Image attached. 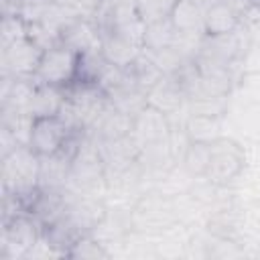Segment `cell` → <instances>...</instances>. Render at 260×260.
Instances as JSON below:
<instances>
[{
  "instance_id": "18",
  "label": "cell",
  "mask_w": 260,
  "mask_h": 260,
  "mask_svg": "<svg viewBox=\"0 0 260 260\" xmlns=\"http://www.w3.org/2000/svg\"><path fill=\"white\" fill-rule=\"evenodd\" d=\"M28 37V26L26 20L18 14H10V16H2V28H0V49L12 45L18 39Z\"/></svg>"
},
{
  "instance_id": "16",
  "label": "cell",
  "mask_w": 260,
  "mask_h": 260,
  "mask_svg": "<svg viewBox=\"0 0 260 260\" xmlns=\"http://www.w3.org/2000/svg\"><path fill=\"white\" fill-rule=\"evenodd\" d=\"M209 162V144L205 142H189L183 152V165L185 169L195 177H205Z\"/></svg>"
},
{
  "instance_id": "9",
  "label": "cell",
  "mask_w": 260,
  "mask_h": 260,
  "mask_svg": "<svg viewBox=\"0 0 260 260\" xmlns=\"http://www.w3.org/2000/svg\"><path fill=\"white\" fill-rule=\"evenodd\" d=\"M100 51L108 63L122 67V69H128L142 55L140 45H136L130 39H126L118 32H112V30H102V49Z\"/></svg>"
},
{
  "instance_id": "6",
  "label": "cell",
  "mask_w": 260,
  "mask_h": 260,
  "mask_svg": "<svg viewBox=\"0 0 260 260\" xmlns=\"http://www.w3.org/2000/svg\"><path fill=\"white\" fill-rule=\"evenodd\" d=\"M169 122L167 114L156 110L154 106L146 104L134 118H132V128L130 134L132 138L138 140V146H154L162 138H169Z\"/></svg>"
},
{
  "instance_id": "3",
  "label": "cell",
  "mask_w": 260,
  "mask_h": 260,
  "mask_svg": "<svg viewBox=\"0 0 260 260\" xmlns=\"http://www.w3.org/2000/svg\"><path fill=\"white\" fill-rule=\"evenodd\" d=\"M244 162H246L244 148L236 140L219 136L213 142H209V162L205 177L215 185H225L242 173Z\"/></svg>"
},
{
  "instance_id": "5",
  "label": "cell",
  "mask_w": 260,
  "mask_h": 260,
  "mask_svg": "<svg viewBox=\"0 0 260 260\" xmlns=\"http://www.w3.org/2000/svg\"><path fill=\"white\" fill-rule=\"evenodd\" d=\"M2 53V75L10 77H35V71L45 53L30 37L18 39L8 47L0 49Z\"/></svg>"
},
{
  "instance_id": "2",
  "label": "cell",
  "mask_w": 260,
  "mask_h": 260,
  "mask_svg": "<svg viewBox=\"0 0 260 260\" xmlns=\"http://www.w3.org/2000/svg\"><path fill=\"white\" fill-rule=\"evenodd\" d=\"M43 238V223L22 211L14 215L12 219L2 223V252L0 256L4 260L8 258H26L28 252L35 248V244Z\"/></svg>"
},
{
  "instance_id": "1",
  "label": "cell",
  "mask_w": 260,
  "mask_h": 260,
  "mask_svg": "<svg viewBox=\"0 0 260 260\" xmlns=\"http://www.w3.org/2000/svg\"><path fill=\"white\" fill-rule=\"evenodd\" d=\"M79 53L69 49L63 43H57L49 49H45L41 63L35 71V81L37 83H47V85H57V87H67L77 79V69H79Z\"/></svg>"
},
{
  "instance_id": "19",
  "label": "cell",
  "mask_w": 260,
  "mask_h": 260,
  "mask_svg": "<svg viewBox=\"0 0 260 260\" xmlns=\"http://www.w3.org/2000/svg\"><path fill=\"white\" fill-rule=\"evenodd\" d=\"M104 0H77V12L85 18H93Z\"/></svg>"
},
{
  "instance_id": "14",
  "label": "cell",
  "mask_w": 260,
  "mask_h": 260,
  "mask_svg": "<svg viewBox=\"0 0 260 260\" xmlns=\"http://www.w3.org/2000/svg\"><path fill=\"white\" fill-rule=\"evenodd\" d=\"M177 30L173 28L171 20H160L154 24H146L144 30V41H142V51H160L167 49L175 43Z\"/></svg>"
},
{
  "instance_id": "17",
  "label": "cell",
  "mask_w": 260,
  "mask_h": 260,
  "mask_svg": "<svg viewBox=\"0 0 260 260\" xmlns=\"http://www.w3.org/2000/svg\"><path fill=\"white\" fill-rule=\"evenodd\" d=\"M65 256L67 258H91L93 260V258H108L110 254L98 240H93L89 234H85L71 244V248L67 250Z\"/></svg>"
},
{
  "instance_id": "21",
  "label": "cell",
  "mask_w": 260,
  "mask_h": 260,
  "mask_svg": "<svg viewBox=\"0 0 260 260\" xmlns=\"http://www.w3.org/2000/svg\"><path fill=\"white\" fill-rule=\"evenodd\" d=\"M201 2H203V4L207 6V4H209V2H213V0H201Z\"/></svg>"
},
{
  "instance_id": "8",
  "label": "cell",
  "mask_w": 260,
  "mask_h": 260,
  "mask_svg": "<svg viewBox=\"0 0 260 260\" xmlns=\"http://www.w3.org/2000/svg\"><path fill=\"white\" fill-rule=\"evenodd\" d=\"M242 26L240 8H236L228 0H213L205 6V18H203V30L205 37L215 35H228Z\"/></svg>"
},
{
  "instance_id": "11",
  "label": "cell",
  "mask_w": 260,
  "mask_h": 260,
  "mask_svg": "<svg viewBox=\"0 0 260 260\" xmlns=\"http://www.w3.org/2000/svg\"><path fill=\"white\" fill-rule=\"evenodd\" d=\"M185 100H187V93L183 91V87H181V83L177 81L175 75H165V77L146 93V102H148L150 106H154L156 110L165 112L167 116L177 114Z\"/></svg>"
},
{
  "instance_id": "20",
  "label": "cell",
  "mask_w": 260,
  "mask_h": 260,
  "mask_svg": "<svg viewBox=\"0 0 260 260\" xmlns=\"http://www.w3.org/2000/svg\"><path fill=\"white\" fill-rule=\"evenodd\" d=\"M51 4L55 6H61V8H71L77 12V0H51ZM79 14V12H77Z\"/></svg>"
},
{
  "instance_id": "13",
  "label": "cell",
  "mask_w": 260,
  "mask_h": 260,
  "mask_svg": "<svg viewBox=\"0 0 260 260\" xmlns=\"http://www.w3.org/2000/svg\"><path fill=\"white\" fill-rule=\"evenodd\" d=\"M185 134L191 142H213L219 138V118L211 116H199V114H189L185 122Z\"/></svg>"
},
{
  "instance_id": "4",
  "label": "cell",
  "mask_w": 260,
  "mask_h": 260,
  "mask_svg": "<svg viewBox=\"0 0 260 260\" xmlns=\"http://www.w3.org/2000/svg\"><path fill=\"white\" fill-rule=\"evenodd\" d=\"M73 132H81V130H71L61 116L35 118L28 146L39 156H51V154H57L59 150H63V146L67 144V140L71 138Z\"/></svg>"
},
{
  "instance_id": "10",
  "label": "cell",
  "mask_w": 260,
  "mask_h": 260,
  "mask_svg": "<svg viewBox=\"0 0 260 260\" xmlns=\"http://www.w3.org/2000/svg\"><path fill=\"white\" fill-rule=\"evenodd\" d=\"M205 18V4L201 0H177L169 20L173 28L181 35H199L205 37L203 30Z\"/></svg>"
},
{
  "instance_id": "7",
  "label": "cell",
  "mask_w": 260,
  "mask_h": 260,
  "mask_svg": "<svg viewBox=\"0 0 260 260\" xmlns=\"http://www.w3.org/2000/svg\"><path fill=\"white\" fill-rule=\"evenodd\" d=\"M61 43L69 49L83 53H98L102 49V30L93 18L77 16L61 30Z\"/></svg>"
},
{
  "instance_id": "12",
  "label": "cell",
  "mask_w": 260,
  "mask_h": 260,
  "mask_svg": "<svg viewBox=\"0 0 260 260\" xmlns=\"http://www.w3.org/2000/svg\"><path fill=\"white\" fill-rule=\"evenodd\" d=\"M65 104V87L57 85H47V83H37L35 91L30 95L26 112L32 118H49V116H59Z\"/></svg>"
},
{
  "instance_id": "15",
  "label": "cell",
  "mask_w": 260,
  "mask_h": 260,
  "mask_svg": "<svg viewBox=\"0 0 260 260\" xmlns=\"http://www.w3.org/2000/svg\"><path fill=\"white\" fill-rule=\"evenodd\" d=\"M136 12L144 24H154L160 20H169L177 0H134Z\"/></svg>"
}]
</instances>
